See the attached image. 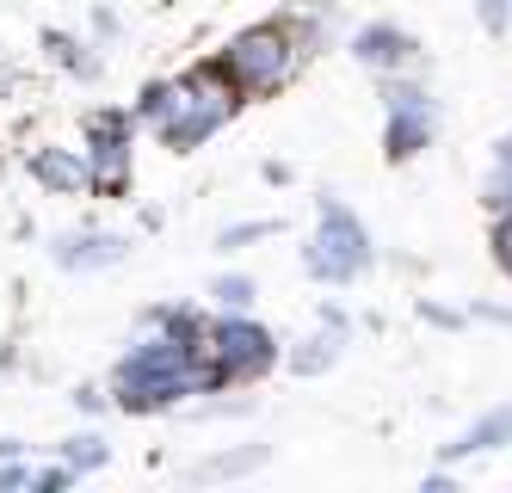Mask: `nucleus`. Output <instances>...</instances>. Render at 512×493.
I'll return each mask as SVG.
<instances>
[{"label": "nucleus", "mask_w": 512, "mask_h": 493, "mask_svg": "<svg viewBox=\"0 0 512 493\" xmlns=\"http://www.w3.org/2000/svg\"><path fill=\"white\" fill-rule=\"evenodd\" d=\"M235 68H241V81H253V87L278 81V68H284L278 37H272V31H260V37H241V44H235Z\"/></svg>", "instance_id": "1"}, {"label": "nucleus", "mask_w": 512, "mask_h": 493, "mask_svg": "<svg viewBox=\"0 0 512 493\" xmlns=\"http://www.w3.org/2000/svg\"><path fill=\"white\" fill-rule=\"evenodd\" d=\"M31 167H38V179H44V185H62V192H75V185H81V167L68 161V155H38Z\"/></svg>", "instance_id": "2"}, {"label": "nucleus", "mask_w": 512, "mask_h": 493, "mask_svg": "<svg viewBox=\"0 0 512 493\" xmlns=\"http://www.w3.org/2000/svg\"><path fill=\"white\" fill-rule=\"evenodd\" d=\"M56 259L62 265H93V259H112V241H56Z\"/></svg>", "instance_id": "3"}, {"label": "nucleus", "mask_w": 512, "mask_h": 493, "mask_svg": "<svg viewBox=\"0 0 512 493\" xmlns=\"http://www.w3.org/2000/svg\"><path fill=\"white\" fill-rule=\"evenodd\" d=\"M93 457H99L93 438H75V444H68V463H93Z\"/></svg>", "instance_id": "4"}, {"label": "nucleus", "mask_w": 512, "mask_h": 493, "mask_svg": "<svg viewBox=\"0 0 512 493\" xmlns=\"http://www.w3.org/2000/svg\"><path fill=\"white\" fill-rule=\"evenodd\" d=\"M0 457H19V444H13V438H0Z\"/></svg>", "instance_id": "5"}]
</instances>
